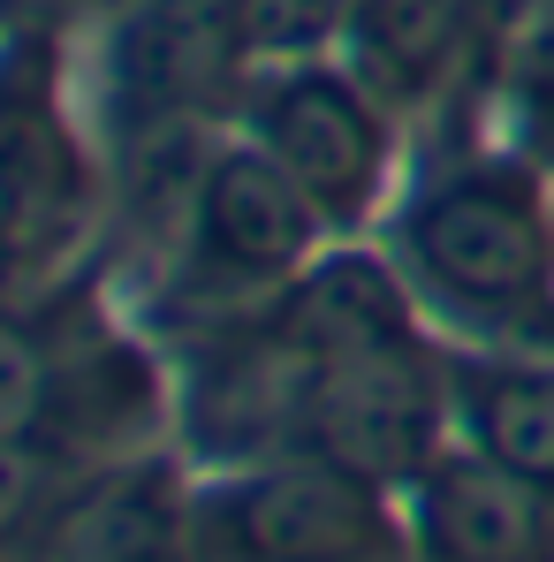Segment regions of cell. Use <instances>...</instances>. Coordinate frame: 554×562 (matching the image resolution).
I'll list each match as a JSON object with an SVG mask.
<instances>
[{
    "instance_id": "1",
    "label": "cell",
    "mask_w": 554,
    "mask_h": 562,
    "mask_svg": "<svg viewBox=\"0 0 554 562\" xmlns=\"http://www.w3.org/2000/svg\"><path fill=\"white\" fill-rule=\"evenodd\" d=\"M281 327L304 350V449L365 479H426L441 457L449 395L410 327L387 267L327 259L281 296Z\"/></svg>"
},
{
    "instance_id": "2",
    "label": "cell",
    "mask_w": 554,
    "mask_h": 562,
    "mask_svg": "<svg viewBox=\"0 0 554 562\" xmlns=\"http://www.w3.org/2000/svg\"><path fill=\"white\" fill-rule=\"evenodd\" d=\"M190 540L205 562H395L403 548L380 479L312 449L205 494Z\"/></svg>"
},
{
    "instance_id": "3",
    "label": "cell",
    "mask_w": 554,
    "mask_h": 562,
    "mask_svg": "<svg viewBox=\"0 0 554 562\" xmlns=\"http://www.w3.org/2000/svg\"><path fill=\"white\" fill-rule=\"evenodd\" d=\"M410 267L463 312H532L554 289V228L524 176L471 168L433 183L403 221Z\"/></svg>"
},
{
    "instance_id": "4",
    "label": "cell",
    "mask_w": 554,
    "mask_h": 562,
    "mask_svg": "<svg viewBox=\"0 0 554 562\" xmlns=\"http://www.w3.org/2000/svg\"><path fill=\"white\" fill-rule=\"evenodd\" d=\"M84 153L69 137V114L54 92L46 38L15 31L0 46V244L8 259H54L84 221Z\"/></svg>"
},
{
    "instance_id": "5",
    "label": "cell",
    "mask_w": 554,
    "mask_h": 562,
    "mask_svg": "<svg viewBox=\"0 0 554 562\" xmlns=\"http://www.w3.org/2000/svg\"><path fill=\"white\" fill-rule=\"evenodd\" d=\"M236 0H129L106 46V99L122 130H197L244 69Z\"/></svg>"
},
{
    "instance_id": "6",
    "label": "cell",
    "mask_w": 554,
    "mask_h": 562,
    "mask_svg": "<svg viewBox=\"0 0 554 562\" xmlns=\"http://www.w3.org/2000/svg\"><path fill=\"white\" fill-rule=\"evenodd\" d=\"M251 137L274 153L281 168L296 176V190L335 221H358L380 176H387V130H380V106L365 85L335 77V69H281L267 92L251 99Z\"/></svg>"
},
{
    "instance_id": "7",
    "label": "cell",
    "mask_w": 554,
    "mask_h": 562,
    "mask_svg": "<svg viewBox=\"0 0 554 562\" xmlns=\"http://www.w3.org/2000/svg\"><path fill=\"white\" fill-rule=\"evenodd\" d=\"M327 213L296 190L267 145L213 153L190 190V244L221 281H296L312 267Z\"/></svg>"
},
{
    "instance_id": "8",
    "label": "cell",
    "mask_w": 554,
    "mask_h": 562,
    "mask_svg": "<svg viewBox=\"0 0 554 562\" xmlns=\"http://www.w3.org/2000/svg\"><path fill=\"white\" fill-rule=\"evenodd\" d=\"M418 532L441 562H540L547 548V509L540 486L501 471L494 457L463 449L433 457L418 479Z\"/></svg>"
},
{
    "instance_id": "9",
    "label": "cell",
    "mask_w": 554,
    "mask_h": 562,
    "mask_svg": "<svg viewBox=\"0 0 554 562\" xmlns=\"http://www.w3.org/2000/svg\"><path fill=\"white\" fill-rule=\"evenodd\" d=\"M456 411L478 457L532 479L540 494L554 486V366H478L463 373Z\"/></svg>"
},
{
    "instance_id": "10",
    "label": "cell",
    "mask_w": 554,
    "mask_h": 562,
    "mask_svg": "<svg viewBox=\"0 0 554 562\" xmlns=\"http://www.w3.org/2000/svg\"><path fill=\"white\" fill-rule=\"evenodd\" d=\"M456 31H463V0H358L350 46H358L365 85H380V92H418L449 61Z\"/></svg>"
},
{
    "instance_id": "11",
    "label": "cell",
    "mask_w": 554,
    "mask_h": 562,
    "mask_svg": "<svg viewBox=\"0 0 554 562\" xmlns=\"http://www.w3.org/2000/svg\"><path fill=\"white\" fill-rule=\"evenodd\" d=\"M190 555H197V540L183 532L176 502L152 479H129V486L84 502L54 548V562H190Z\"/></svg>"
},
{
    "instance_id": "12",
    "label": "cell",
    "mask_w": 554,
    "mask_h": 562,
    "mask_svg": "<svg viewBox=\"0 0 554 562\" xmlns=\"http://www.w3.org/2000/svg\"><path fill=\"white\" fill-rule=\"evenodd\" d=\"M54 411H61V358L23 319L0 312V441L31 449L54 426Z\"/></svg>"
},
{
    "instance_id": "13",
    "label": "cell",
    "mask_w": 554,
    "mask_h": 562,
    "mask_svg": "<svg viewBox=\"0 0 554 562\" xmlns=\"http://www.w3.org/2000/svg\"><path fill=\"white\" fill-rule=\"evenodd\" d=\"M244 46L267 61H304L358 23V0H236Z\"/></svg>"
},
{
    "instance_id": "14",
    "label": "cell",
    "mask_w": 554,
    "mask_h": 562,
    "mask_svg": "<svg viewBox=\"0 0 554 562\" xmlns=\"http://www.w3.org/2000/svg\"><path fill=\"white\" fill-rule=\"evenodd\" d=\"M31 494H38V457L23 441H0V540L31 517Z\"/></svg>"
},
{
    "instance_id": "15",
    "label": "cell",
    "mask_w": 554,
    "mask_h": 562,
    "mask_svg": "<svg viewBox=\"0 0 554 562\" xmlns=\"http://www.w3.org/2000/svg\"><path fill=\"white\" fill-rule=\"evenodd\" d=\"M524 106H532V122L554 130V8L532 23V46H524Z\"/></svg>"
},
{
    "instance_id": "16",
    "label": "cell",
    "mask_w": 554,
    "mask_h": 562,
    "mask_svg": "<svg viewBox=\"0 0 554 562\" xmlns=\"http://www.w3.org/2000/svg\"><path fill=\"white\" fill-rule=\"evenodd\" d=\"M23 8H38V15H54V8H84V0H23Z\"/></svg>"
},
{
    "instance_id": "17",
    "label": "cell",
    "mask_w": 554,
    "mask_h": 562,
    "mask_svg": "<svg viewBox=\"0 0 554 562\" xmlns=\"http://www.w3.org/2000/svg\"><path fill=\"white\" fill-rule=\"evenodd\" d=\"M0 267H8V244H0Z\"/></svg>"
}]
</instances>
